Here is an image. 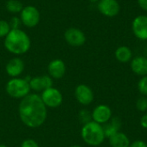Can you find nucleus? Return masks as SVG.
<instances>
[{
  "label": "nucleus",
  "mask_w": 147,
  "mask_h": 147,
  "mask_svg": "<svg viewBox=\"0 0 147 147\" xmlns=\"http://www.w3.org/2000/svg\"><path fill=\"white\" fill-rule=\"evenodd\" d=\"M47 69H48V72L50 76L55 79H59L62 77H64L65 71H66L65 62L59 59H55L52 60L49 63Z\"/></svg>",
  "instance_id": "ddd939ff"
},
{
  "label": "nucleus",
  "mask_w": 147,
  "mask_h": 147,
  "mask_svg": "<svg viewBox=\"0 0 147 147\" xmlns=\"http://www.w3.org/2000/svg\"><path fill=\"white\" fill-rule=\"evenodd\" d=\"M30 89L35 91H44L45 90L53 86V80L51 77L44 75L32 78L29 81Z\"/></svg>",
  "instance_id": "f8f14e48"
},
{
  "label": "nucleus",
  "mask_w": 147,
  "mask_h": 147,
  "mask_svg": "<svg viewBox=\"0 0 147 147\" xmlns=\"http://www.w3.org/2000/svg\"><path fill=\"white\" fill-rule=\"evenodd\" d=\"M0 147H8V146H4V145H0Z\"/></svg>",
  "instance_id": "c756f323"
},
{
  "label": "nucleus",
  "mask_w": 147,
  "mask_h": 147,
  "mask_svg": "<svg viewBox=\"0 0 147 147\" xmlns=\"http://www.w3.org/2000/svg\"><path fill=\"white\" fill-rule=\"evenodd\" d=\"M75 96L82 105H89L94 100L93 90L86 84H79L75 90Z\"/></svg>",
  "instance_id": "9b49d317"
},
{
  "label": "nucleus",
  "mask_w": 147,
  "mask_h": 147,
  "mask_svg": "<svg viewBox=\"0 0 147 147\" xmlns=\"http://www.w3.org/2000/svg\"><path fill=\"white\" fill-rule=\"evenodd\" d=\"M121 121L118 117H112L107 123L103 124L102 128L105 134V137L109 139L115 134L121 132Z\"/></svg>",
  "instance_id": "dca6fc26"
},
{
  "label": "nucleus",
  "mask_w": 147,
  "mask_h": 147,
  "mask_svg": "<svg viewBox=\"0 0 147 147\" xmlns=\"http://www.w3.org/2000/svg\"><path fill=\"white\" fill-rule=\"evenodd\" d=\"M138 90L143 96H147V76L142 77L138 83Z\"/></svg>",
  "instance_id": "412c9836"
},
{
  "label": "nucleus",
  "mask_w": 147,
  "mask_h": 147,
  "mask_svg": "<svg viewBox=\"0 0 147 147\" xmlns=\"http://www.w3.org/2000/svg\"><path fill=\"white\" fill-rule=\"evenodd\" d=\"M81 136L84 141L91 146L102 145L106 139L102 126L93 121L84 125L81 130Z\"/></svg>",
  "instance_id": "7ed1b4c3"
},
{
  "label": "nucleus",
  "mask_w": 147,
  "mask_h": 147,
  "mask_svg": "<svg viewBox=\"0 0 147 147\" xmlns=\"http://www.w3.org/2000/svg\"><path fill=\"white\" fill-rule=\"evenodd\" d=\"M5 69L9 77L16 78L22 73L24 70V63L19 58H13L7 63Z\"/></svg>",
  "instance_id": "4468645a"
},
{
  "label": "nucleus",
  "mask_w": 147,
  "mask_h": 147,
  "mask_svg": "<svg viewBox=\"0 0 147 147\" xmlns=\"http://www.w3.org/2000/svg\"><path fill=\"white\" fill-rule=\"evenodd\" d=\"M9 26H10V28L11 29H17V28H20L19 26L21 25L22 22H21V19L16 17V16H14L11 18L10 22H9Z\"/></svg>",
  "instance_id": "b1692460"
},
{
  "label": "nucleus",
  "mask_w": 147,
  "mask_h": 147,
  "mask_svg": "<svg viewBox=\"0 0 147 147\" xmlns=\"http://www.w3.org/2000/svg\"><path fill=\"white\" fill-rule=\"evenodd\" d=\"M65 40L71 47H78L83 46L86 41V36L84 33L77 28H69L65 32Z\"/></svg>",
  "instance_id": "0eeeda50"
},
{
  "label": "nucleus",
  "mask_w": 147,
  "mask_h": 147,
  "mask_svg": "<svg viewBox=\"0 0 147 147\" xmlns=\"http://www.w3.org/2000/svg\"><path fill=\"white\" fill-rule=\"evenodd\" d=\"M79 120L84 125L90 121H91L92 120V116L90 111L86 110V109H83L79 112Z\"/></svg>",
  "instance_id": "4be33fe9"
},
{
  "label": "nucleus",
  "mask_w": 147,
  "mask_h": 147,
  "mask_svg": "<svg viewBox=\"0 0 147 147\" xmlns=\"http://www.w3.org/2000/svg\"><path fill=\"white\" fill-rule=\"evenodd\" d=\"M115 59L119 62H121V63H127L130 60H132L133 53H132L131 49L128 47L121 46V47H119L115 50Z\"/></svg>",
  "instance_id": "a211bd4d"
},
{
  "label": "nucleus",
  "mask_w": 147,
  "mask_h": 147,
  "mask_svg": "<svg viewBox=\"0 0 147 147\" xmlns=\"http://www.w3.org/2000/svg\"><path fill=\"white\" fill-rule=\"evenodd\" d=\"M131 69L138 76H147V57L137 56L131 60Z\"/></svg>",
  "instance_id": "2eb2a0df"
},
{
  "label": "nucleus",
  "mask_w": 147,
  "mask_h": 147,
  "mask_svg": "<svg viewBox=\"0 0 147 147\" xmlns=\"http://www.w3.org/2000/svg\"><path fill=\"white\" fill-rule=\"evenodd\" d=\"M21 147H39V146L34 140L28 139V140H25L22 143Z\"/></svg>",
  "instance_id": "393cba45"
},
{
  "label": "nucleus",
  "mask_w": 147,
  "mask_h": 147,
  "mask_svg": "<svg viewBox=\"0 0 147 147\" xmlns=\"http://www.w3.org/2000/svg\"><path fill=\"white\" fill-rule=\"evenodd\" d=\"M29 82L23 78H13L6 84L7 93L14 98H23L29 94Z\"/></svg>",
  "instance_id": "20e7f679"
},
{
  "label": "nucleus",
  "mask_w": 147,
  "mask_h": 147,
  "mask_svg": "<svg viewBox=\"0 0 147 147\" xmlns=\"http://www.w3.org/2000/svg\"><path fill=\"white\" fill-rule=\"evenodd\" d=\"M5 7L6 9L12 14L21 13L23 9V5L19 0H8L5 4Z\"/></svg>",
  "instance_id": "6ab92c4d"
},
{
  "label": "nucleus",
  "mask_w": 147,
  "mask_h": 147,
  "mask_svg": "<svg viewBox=\"0 0 147 147\" xmlns=\"http://www.w3.org/2000/svg\"><path fill=\"white\" fill-rule=\"evenodd\" d=\"M97 8L100 13L107 17H114L121 10V6L117 0H99Z\"/></svg>",
  "instance_id": "6e6552de"
},
{
  "label": "nucleus",
  "mask_w": 147,
  "mask_h": 147,
  "mask_svg": "<svg viewBox=\"0 0 147 147\" xmlns=\"http://www.w3.org/2000/svg\"><path fill=\"white\" fill-rule=\"evenodd\" d=\"M140 125L143 128L147 129V114H145L140 119Z\"/></svg>",
  "instance_id": "bb28decb"
},
{
  "label": "nucleus",
  "mask_w": 147,
  "mask_h": 147,
  "mask_svg": "<svg viewBox=\"0 0 147 147\" xmlns=\"http://www.w3.org/2000/svg\"><path fill=\"white\" fill-rule=\"evenodd\" d=\"M138 3L142 9L147 11V0H138Z\"/></svg>",
  "instance_id": "cd10ccee"
},
{
  "label": "nucleus",
  "mask_w": 147,
  "mask_h": 147,
  "mask_svg": "<svg viewBox=\"0 0 147 147\" xmlns=\"http://www.w3.org/2000/svg\"><path fill=\"white\" fill-rule=\"evenodd\" d=\"M109 145L111 147H129L130 146V140L124 133L119 132L110 137L109 139Z\"/></svg>",
  "instance_id": "f3484780"
},
{
  "label": "nucleus",
  "mask_w": 147,
  "mask_h": 147,
  "mask_svg": "<svg viewBox=\"0 0 147 147\" xmlns=\"http://www.w3.org/2000/svg\"><path fill=\"white\" fill-rule=\"evenodd\" d=\"M41 100L48 108H58L63 102V96L61 92L53 87L48 88L42 91Z\"/></svg>",
  "instance_id": "423d86ee"
},
{
  "label": "nucleus",
  "mask_w": 147,
  "mask_h": 147,
  "mask_svg": "<svg viewBox=\"0 0 147 147\" xmlns=\"http://www.w3.org/2000/svg\"><path fill=\"white\" fill-rule=\"evenodd\" d=\"M90 2H91V3H98V1L99 0H89Z\"/></svg>",
  "instance_id": "c85d7f7f"
},
{
  "label": "nucleus",
  "mask_w": 147,
  "mask_h": 147,
  "mask_svg": "<svg viewBox=\"0 0 147 147\" xmlns=\"http://www.w3.org/2000/svg\"><path fill=\"white\" fill-rule=\"evenodd\" d=\"M4 47L9 53L16 55H22L26 53L31 46L30 38L21 28L11 29L5 36L3 41Z\"/></svg>",
  "instance_id": "f03ea898"
},
{
  "label": "nucleus",
  "mask_w": 147,
  "mask_h": 147,
  "mask_svg": "<svg viewBox=\"0 0 147 147\" xmlns=\"http://www.w3.org/2000/svg\"><path fill=\"white\" fill-rule=\"evenodd\" d=\"M129 147H147V144L142 140H136L132 144H130Z\"/></svg>",
  "instance_id": "a878e982"
},
{
  "label": "nucleus",
  "mask_w": 147,
  "mask_h": 147,
  "mask_svg": "<svg viewBox=\"0 0 147 147\" xmlns=\"http://www.w3.org/2000/svg\"><path fill=\"white\" fill-rule=\"evenodd\" d=\"M71 147H81L80 146H71Z\"/></svg>",
  "instance_id": "7c9ffc66"
},
{
  "label": "nucleus",
  "mask_w": 147,
  "mask_h": 147,
  "mask_svg": "<svg viewBox=\"0 0 147 147\" xmlns=\"http://www.w3.org/2000/svg\"><path fill=\"white\" fill-rule=\"evenodd\" d=\"M19 115L22 121L28 127H40L47 119V107L37 94H28L19 104Z\"/></svg>",
  "instance_id": "f257e3e1"
},
{
  "label": "nucleus",
  "mask_w": 147,
  "mask_h": 147,
  "mask_svg": "<svg viewBox=\"0 0 147 147\" xmlns=\"http://www.w3.org/2000/svg\"><path fill=\"white\" fill-rule=\"evenodd\" d=\"M20 19L22 23L27 28H34L40 22V13L36 7L33 5H28L23 7L22 10L21 11Z\"/></svg>",
  "instance_id": "39448f33"
},
{
  "label": "nucleus",
  "mask_w": 147,
  "mask_h": 147,
  "mask_svg": "<svg viewBox=\"0 0 147 147\" xmlns=\"http://www.w3.org/2000/svg\"><path fill=\"white\" fill-rule=\"evenodd\" d=\"M92 121L98 124H105L112 118L111 109L105 104L96 106L91 113Z\"/></svg>",
  "instance_id": "9d476101"
},
{
  "label": "nucleus",
  "mask_w": 147,
  "mask_h": 147,
  "mask_svg": "<svg viewBox=\"0 0 147 147\" xmlns=\"http://www.w3.org/2000/svg\"><path fill=\"white\" fill-rule=\"evenodd\" d=\"M11 30L9 22L5 21V20H0V38L4 37L9 33V31Z\"/></svg>",
  "instance_id": "aec40b11"
},
{
  "label": "nucleus",
  "mask_w": 147,
  "mask_h": 147,
  "mask_svg": "<svg viewBox=\"0 0 147 147\" xmlns=\"http://www.w3.org/2000/svg\"><path fill=\"white\" fill-rule=\"evenodd\" d=\"M132 30L138 39L147 40V16L140 15L136 16L132 22Z\"/></svg>",
  "instance_id": "1a4fd4ad"
},
{
  "label": "nucleus",
  "mask_w": 147,
  "mask_h": 147,
  "mask_svg": "<svg viewBox=\"0 0 147 147\" xmlns=\"http://www.w3.org/2000/svg\"><path fill=\"white\" fill-rule=\"evenodd\" d=\"M136 108L140 112H146L147 111V97L146 96H141L140 97L136 102Z\"/></svg>",
  "instance_id": "5701e85b"
}]
</instances>
